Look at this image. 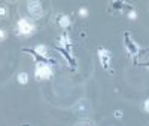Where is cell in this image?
<instances>
[{"mask_svg":"<svg viewBox=\"0 0 149 126\" xmlns=\"http://www.w3.org/2000/svg\"><path fill=\"white\" fill-rule=\"evenodd\" d=\"M58 24L61 25V27H69V25H70V18L67 17V15H60L58 17Z\"/></svg>","mask_w":149,"mask_h":126,"instance_id":"cell-8","label":"cell"},{"mask_svg":"<svg viewBox=\"0 0 149 126\" xmlns=\"http://www.w3.org/2000/svg\"><path fill=\"white\" fill-rule=\"evenodd\" d=\"M78 14H79L81 17H84V18H85V17H88V9H86L85 6H82V8L79 9V12H78Z\"/></svg>","mask_w":149,"mask_h":126,"instance_id":"cell-10","label":"cell"},{"mask_svg":"<svg viewBox=\"0 0 149 126\" xmlns=\"http://www.w3.org/2000/svg\"><path fill=\"white\" fill-rule=\"evenodd\" d=\"M34 76L36 79L39 80H46L52 76V68L49 64H46V62H37L36 64V68H34Z\"/></svg>","mask_w":149,"mask_h":126,"instance_id":"cell-1","label":"cell"},{"mask_svg":"<svg viewBox=\"0 0 149 126\" xmlns=\"http://www.w3.org/2000/svg\"><path fill=\"white\" fill-rule=\"evenodd\" d=\"M143 110H145L146 113H149V99H146L145 103H143Z\"/></svg>","mask_w":149,"mask_h":126,"instance_id":"cell-13","label":"cell"},{"mask_svg":"<svg viewBox=\"0 0 149 126\" xmlns=\"http://www.w3.org/2000/svg\"><path fill=\"white\" fill-rule=\"evenodd\" d=\"M98 56H100V62L104 68L110 67V59H112V54L107 49H98Z\"/></svg>","mask_w":149,"mask_h":126,"instance_id":"cell-5","label":"cell"},{"mask_svg":"<svg viewBox=\"0 0 149 126\" xmlns=\"http://www.w3.org/2000/svg\"><path fill=\"white\" fill-rule=\"evenodd\" d=\"M34 52H36L37 55H40V56H46V54H48V48H46L45 45H37V46L34 48Z\"/></svg>","mask_w":149,"mask_h":126,"instance_id":"cell-7","label":"cell"},{"mask_svg":"<svg viewBox=\"0 0 149 126\" xmlns=\"http://www.w3.org/2000/svg\"><path fill=\"white\" fill-rule=\"evenodd\" d=\"M73 111L76 113V114H86V113L90 111V103L86 99L78 101V103L74 104V107H73Z\"/></svg>","mask_w":149,"mask_h":126,"instance_id":"cell-4","label":"cell"},{"mask_svg":"<svg viewBox=\"0 0 149 126\" xmlns=\"http://www.w3.org/2000/svg\"><path fill=\"white\" fill-rule=\"evenodd\" d=\"M17 80H18V83H21V85H27V83H29V74H27L26 71L18 73Z\"/></svg>","mask_w":149,"mask_h":126,"instance_id":"cell-6","label":"cell"},{"mask_svg":"<svg viewBox=\"0 0 149 126\" xmlns=\"http://www.w3.org/2000/svg\"><path fill=\"white\" fill-rule=\"evenodd\" d=\"M115 116H116L118 119H121V116H122V111H119V110H118V111H115Z\"/></svg>","mask_w":149,"mask_h":126,"instance_id":"cell-15","label":"cell"},{"mask_svg":"<svg viewBox=\"0 0 149 126\" xmlns=\"http://www.w3.org/2000/svg\"><path fill=\"white\" fill-rule=\"evenodd\" d=\"M17 30L22 36H30L36 30V25L27 18H19L18 22H17Z\"/></svg>","mask_w":149,"mask_h":126,"instance_id":"cell-2","label":"cell"},{"mask_svg":"<svg viewBox=\"0 0 149 126\" xmlns=\"http://www.w3.org/2000/svg\"><path fill=\"white\" fill-rule=\"evenodd\" d=\"M128 18H130V19H136V18H137V12H136L134 9H131V10L128 12Z\"/></svg>","mask_w":149,"mask_h":126,"instance_id":"cell-11","label":"cell"},{"mask_svg":"<svg viewBox=\"0 0 149 126\" xmlns=\"http://www.w3.org/2000/svg\"><path fill=\"white\" fill-rule=\"evenodd\" d=\"M6 12H8V10H6V9H5L3 6H0V17H3V15H6Z\"/></svg>","mask_w":149,"mask_h":126,"instance_id":"cell-14","label":"cell"},{"mask_svg":"<svg viewBox=\"0 0 149 126\" xmlns=\"http://www.w3.org/2000/svg\"><path fill=\"white\" fill-rule=\"evenodd\" d=\"M74 126H95V125L91 120H79V122L74 123Z\"/></svg>","mask_w":149,"mask_h":126,"instance_id":"cell-9","label":"cell"},{"mask_svg":"<svg viewBox=\"0 0 149 126\" xmlns=\"http://www.w3.org/2000/svg\"><path fill=\"white\" fill-rule=\"evenodd\" d=\"M27 10H29V15L31 18H42L43 17V6L40 2H37V0H30L27 3Z\"/></svg>","mask_w":149,"mask_h":126,"instance_id":"cell-3","label":"cell"},{"mask_svg":"<svg viewBox=\"0 0 149 126\" xmlns=\"http://www.w3.org/2000/svg\"><path fill=\"white\" fill-rule=\"evenodd\" d=\"M6 36H8L6 30H0V40H5V39H6Z\"/></svg>","mask_w":149,"mask_h":126,"instance_id":"cell-12","label":"cell"}]
</instances>
